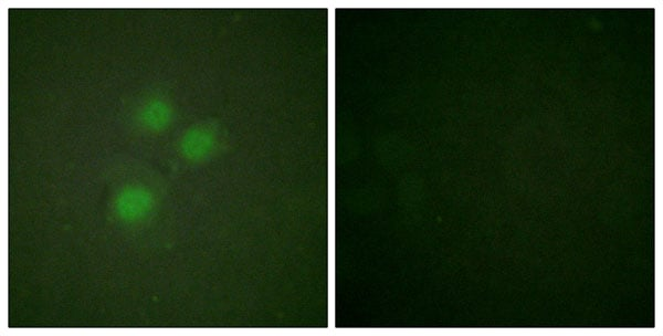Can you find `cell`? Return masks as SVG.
Listing matches in <instances>:
<instances>
[{"label":"cell","instance_id":"obj_2","mask_svg":"<svg viewBox=\"0 0 663 336\" xmlns=\"http://www.w3.org/2000/svg\"><path fill=\"white\" fill-rule=\"evenodd\" d=\"M125 116L134 132L157 135L175 123L177 107L168 88L155 86L145 88L133 97L126 106Z\"/></svg>","mask_w":663,"mask_h":336},{"label":"cell","instance_id":"obj_3","mask_svg":"<svg viewBox=\"0 0 663 336\" xmlns=\"http://www.w3.org/2000/svg\"><path fill=\"white\" fill-rule=\"evenodd\" d=\"M220 132L211 122H198L186 127L175 141V153L185 164H199L218 149Z\"/></svg>","mask_w":663,"mask_h":336},{"label":"cell","instance_id":"obj_1","mask_svg":"<svg viewBox=\"0 0 663 336\" xmlns=\"http://www.w3.org/2000/svg\"><path fill=\"white\" fill-rule=\"evenodd\" d=\"M106 187L107 214L114 225L137 238L155 229L167 197V183L155 168L120 160L109 169Z\"/></svg>","mask_w":663,"mask_h":336}]
</instances>
